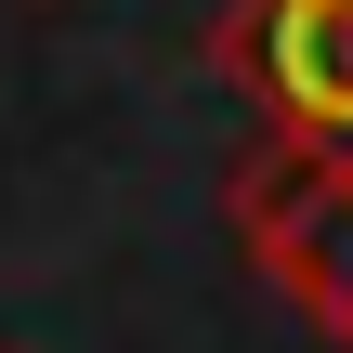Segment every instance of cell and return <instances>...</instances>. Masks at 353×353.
Wrapping results in <instances>:
<instances>
[{
    "instance_id": "1",
    "label": "cell",
    "mask_w": 353,
    "mask_h": 353,
    "mask_svg": "<svg viewBox=\"0 0 353 353\" xmlns=\"http://www.w3.org/2000/svg\"><path fill=\"white\" fill-rule=\"evenodd\" d=\"M236 249L262 262V288L314 327V341L353 353V157L341 144H262L236 170Z\"/></svg>"
},
{
    "instance_id": "2",
    "label": "cell",
    "mask_w": 353,
    "mask_h": 353,
    "mask_svg": "<svg viewBox=\"0 0 353 353\" xmlns=\"http://www.w3.org/2000/svg\"><path fill=\"white\" fill-rule=\"evenodd\" d=\"M236 79L288 144L353 157V0H236Z\"/></svg>"
}]
</instances>
